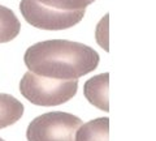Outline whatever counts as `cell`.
I'll return each mask as SVG.
<instances>
[{
	"label": "cell",
	"instance_id": "cell-2",
	"mask_svg": "<svg viewBox=\"0 0 156 141\" xmlns=\"http://www.w3.org/2000/svg\"><path fill=\"white\" fill-rule=\"evenodd\" d=\"M77 80L47 79L33 72H26L20 81V91L27 101L37 106H58L76 95Z\"/></svg>",
	"mask_w": 156,
	"mask_h": 141
},
{
	"label": "cell",
	"instance_id": "cell-5",
	"mask_svg": "<svg viewBox=\"0 0 156 141\" xmlns=\"http://www.w3.org/2000/svg\"><path fill=\"white\" fill-rule=\"evenodd\" d=\"M108 91H109L108 72L91 77L90 80H87L85 82V86H83V94L86 97V99L92 106L105 111V113L109 111Z\"/></svg>",
	"mask_w": 156,
	"mask_h": 141
},
{
	"label": "cell",
	"instance_id": "cell-9",
	"mask_svg": "<svg viewBox=\"0 0 156 141\" xmlns=\"http://www.w3.org/2000/svg\"><path fill=\"white\" fill-rule=\"evenodd\" d=\"M37 2L58 11H80L86 9V7L94 3L95 0H37Z\"/></svg>",
	"mask_w": 156,
	"mask_h": 141
},
{
	"label": "cell",
	"instance_id": "cell-6",
	"mask_svg": "<svg viewBox=\"0 0 156 141\" xmlns=\"http://www.w3.org/2000/svg\"><path fill=\"white\" fill-rule=\"evenodd\" d=\"M74 141H109V119L105 116L81 124Z\"/></svg>",
	"mask_w": 156,
	"mask_h": 141
},
{
	"label": "cell",
	"instance_id": "cell-7",
	"mask_svg": "<svg viewBox=\"0 0 156 141\" xmlns=\"http://www.w3.org/2000/svg\"><path fill=\"white\" fill-rule=\"evenodd\" d=\"M23 105L11 94L0 93V129L9 127L21 119Z\"/></svg>",
	"mask_w": 156,
	"mask_h": 141
},
{
	"label": "cell",
	"instance_id": "cell-10",
	"mask_svg": "<svg viewBox=\"0 0 156 141\" xmlns=\"http://www.w3.org/2000/svg\"><path fill=\"white\" fill-rule=\"evenodd\" d=\"M95 37H96V42L99 43V46L103 47L104 51L108 52L109 51V47H108V13L98 24Z\"/></svg>",
	"mask_w": 156,
	"mask_h": 141
},
{
	"label": "cell",
	"instance_id": "cell-8",
	"mask_svg": "<svg viewBox=\"0 0 156 141\" xmlns=\"http://www.w3.org/2000/svg\"><path fill=\"white\" fill-rule=\"evenodd\" d=\"M20 30L21 24L14 12L11 8L0 6V43L11 42L18 35Z\"/></svg>",
	"mask_w": 156,
	"mask_h": 141
},
{
	"label": "cell",
	"instance_id": "cell-3",
	"mask_svg": "<svg viewBox=\"0 0 156 141\" xmlns=\"http://www.w3.org/2000/svg\"><path fill=\"white\" fill-rule=\"evenodd\" d=\"M81 124L82 120L69 113H46L29 124L26 137L27 141H74Z\"/></svg>",
	"mask_w": 156,
	"mask_h": 141
},
{
	"label": "cell",
	"instance_id": "cell-11",
	"mask_svg": "<svg viewBox=\"0 0 156 141\" xmlns=\"http://www.w3.org/2000/svg\"><path fill=\"white\" fill-rule=\"evenodd\" d=\"M0 141H5V140H3V139H0Z\"/></svg>",
	"mask_w": 156,
	"mask_h": 141
},
{
	"label": "cell",
	"instance_id": "cell-1",
	"mask_svg": "<svg viewBox=\"0 0 156 141\" xmlns=\"http://www.w3.org/2000/svg\"><path fill=\"white\" fill-rule=\"evenodd\" d=\"M34 75L55 80H77L99 64V54L80 42L51 39L30 46L23 56Z\"/></svg>",
	"mask_w": 156,
	"mask_h": 141
},
{
	"label": "cell",
	"instance_id": "cell-4",
	"mask_svg": "<svg viewBox=\"0 0 156 141\" xmlns=\"http://www.w3.org/2000/svg\"><path fill=\"white\" fill-rule=\"evenodd\" d=\"M20 11L31 26L43 30H64L77 25L83 18L86 9L58 11L43 6L37 0H21Z\"/></svg>",
	"mask_w": 156,
	"mask_h": 141
}]
</instances>
